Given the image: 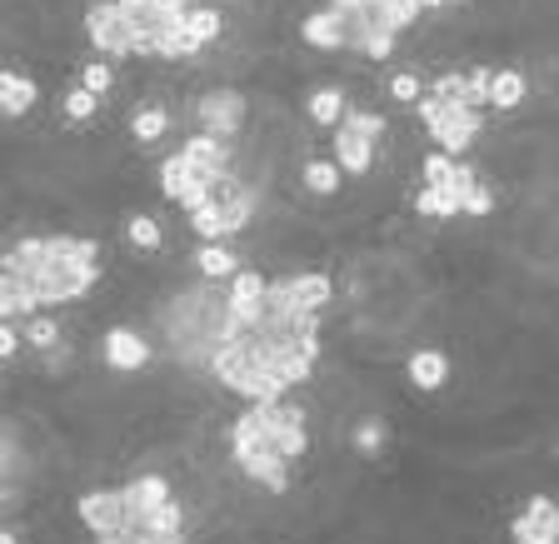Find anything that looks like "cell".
Segmentation results:
<instances>
[{
  "mask_svg": "<svg viewBox=\"0 0 559 544\" xmlns=\"http://www.w3.org/2000/svg\"><path fill=\"white\" fill-rule=\"evenodd\" d=\"M0 275L36 285L40 310L75 305L100 280V240L96 235H21L0 255Z\"/></svg>",
  "mask_w": 559,
  "mask_h": 544,
  "instance_id": "1",
  "label": "cell"
},
{
  "mask_svg": "<svg viewBox=\"0 0 559 544\" xmlns=\"http://www.w3.org/2000/svg\"><path fill=\"white\" fill-rule=\"evenodd\" d=\"M195 120H200L205 135L235 141V135L245 131V120H251V100H245V90H235V85H215V90H205L200 100H195Z\"/></svg>",
  "mask_w": 559,
  "mask_h": 544,
  "instance_id": "2",
  "label": "cell"
},
{
  "mask_svg": "<svg viewBox=\"0 0 559 544\" xmlns=\"http://www.w3.org/2000/svg\"><path fill=\"white\" fill-rule=\"evenodd\" d=\"M75 515H81V524L90 534H116V530H141L131 515V505H125V489H90V495L75 499Z\"/></svg>",
  "mask_w": 559,
  "mask_h": 544,
  "instance_id": "3",
  "label": "cell"
},
{
  "mask_svg": "<svg viewBox=\"0 0 559 544\" xmlns=\"http://www.w3.org/2000/svg\"><path fill=\"white\" fill-rule=\"evenodd\" d=\"M85 40H90L100 56H110V60L135 56L131 25H125V15L116 11V0H96V5L85 11Z\"/></svg>",
  "mask_w": 559,
  "mask_h": 544,
  "instance_id": "4",
  "label": "cell"
},
{
  "mask_svg": "<svg viewBox=\"0 0 559 544\" xmlns=\"http://www.w3.org/2000/svg\"><path fill=\"white\" fill-rule=\"evenodd\" d=\"M425 131H429V141L440 145L445 155H464L470 145H475V135L485 131V110H470V106H460V100H454V106H445L440 120H435V125H425Z\"/></svg>",
  "mask_w": 559,
  "mask_h": 544,
  "instance_id": "5",
  "label": "cell"
},
{
  "mask_svg": "<svg viewBox=\"0 0 559 544\" xmlns=\"http://www.w3.org/2000/svg\"><path fill=\"white\" fill-rule=\"evenodd\" d=\"M100 355H106V370H116V375H135V370L150 365V344H145L141 330H131V325H110L106 340H100Z\"/></svg>",
  "mask_w": 559,
  "mask_h": 544,
  "instance_id": "6",
  "label": "cell"
},
{
  "mask_svg": "<svg viewBox=\"0 0 559 544\" xmlns=\"http://www.w3.org/2000/svg\"><path fill=\"white\" fill-rule=\"evenodd\" d=\"M235 470L245 474L251 485L270 489V495H285V489H290V460L275 450V445H260V450L235 455Z\"/></svg>",
  "mask_w": 559,
  "mask_h": 544,
  "instance_id": "7",
  "label": "cell"
},
{
  "mask_svg": "<svg viewBox=\"0 0 559 544\" xmlns=\"http://www.w3.org/2000/svg\"><path fill=\"white\" fill-rule=\"evenodd\" d=\"M330 160L345 170V176H360V180H365L369 166H375V141H365V135L350 131V125H335V135H330Z\"/></svg>",
  "mask_w": 559,
  "mask_h": 544,
  "instance_id": "8",
  "label": "cell"
},
{
  "mask_svg": "<svg viewBox=\"0 0 559 544\" xmlns=\"http://www.w3.org/2000/svg\"><path fill=\"white\" fill-rule=\"evenodd\" d=\"M405 379L420 395L445 390V385H450V355H445V350H415V355L405 360Z\"/></svg>",
  "mask_w": 559,
  "mask_h": 544,
  "instance_id": "9",
  "label": "cell"
},
{
  "mask_svg": "<svg viewBox=\"0 0 559 544\" xmlns=\"http://www.w3.org/2000/svg\"><path fill=\"white\" fill-rule=\"evenodd\" d=\"M330 295H335V285H330V275H325V270L285 275V300L295 310H315V315H320V310L330 305Z\"/></svg>",
  "mask_w": 559,
  "mask_h": 544,
  "instance_id": "10",
  "label": "cell"
},
{
  "mask_svg": "<svg viewBox=\"0 0 559 544\" xmlns=\"http://www.w3.org/2000/svg\"><path fill=\"white\" fill-rule=\"evenodd\" d=\"M125 489V505H131V515H135V524H145V515L150 509H160V505H170V480L166 474H135L131 485H120Z\"/></svg>",
  "mask_w": 559,
  "mask_h": 544,
  "instance_id": "11",
  "label": "cell"
},
{
  "mask_svg": "<svg viewBox=\"0 0 559 544\" xmlns=\"http://www.w3.org/2000/svg\"><path fill=\"white\" fill-rule=\"evenodd\" d=\"M300 40H305L309 50H350L345 40V25H340V15L325 5V11H309L305 21H300Z\"/></svg>",
  "mask_w": 559,
  "mask_h": 544,
  "instance_id": "12",
  "label": "cell"
},
{
  "mask_svg": "<svg viewBox=\"0 0 559 544\" xmlns=\"http://www.w3.org/2000/svg\"><path fill=\"white\" fill-rule=\"evenodd\" d=\"M195 270H200V280H230V275L240 270V255L226 245V240H205L200 250H195Z\"/></svg>",
  "mask_w": 559,
  "mask_h": 544,
  "instance_id": "13",
  "label": "cell"
},
{
  "mask_svg": "<svg viewBox=\"0 0 559 544\" xmlns=\"http://www.w3.org/2000/svg\"><path fill=\"white\" fill-rule=\"evenodd\" d=\"M36 100H40V85L31 75L0 71V116H25Z\"/></svg>",
  "mask_w": 559,
  "mask_h": 544,
  "instance_id": "14",
  "label": "cell"
},
{
  "mask_svg": "<svg viewBox=\"0 0 559 544\" xmlns=\"http://www.w3.org/2000/svg\"><path fill=\"white\" fill-rule=\"evenodd\" d=\"M345 110H350V100L340 85H320V90H309V100H305V116L315 120V125H330V131L345 120Z\"/></svg>",
  "mask_w": 559,
  "mask_h": 544,
  "instance_id": "15",
  "label": "cell"
},
{
  "mask_svg": "<svg viewBox=\"0 0 559 544\" xmlns=\"http://www.w3.org/2000/svg\"><path fill=\"white\" fill-rule=\"evenodd\" d=\"M340 176H345V170L335 166L330 155H315V160H305V166H300V180H305V190H309V195H320V201L340 195Z\"/></svg>",
  "mask_w": 559,
  "mask_h": 544,
  "instance_id": "16",
  "label": "cell"
},
{
  "mask_svg": "<svg viewBox=\"0 0 559 544\" xmlns=\"http://www.w3.org/2000/svg\"><path fill=\"white\" fill-rule=\"evenodd\" d=\"M524 95H530L524 71H495V81H489V110H520Z\"/></svg>",
  "mask_w": 559,
  "mask_h": 544,
  "instance_id": "17",
  "label": "cell"
},
{
  "mask_svg": "<svg viewBox=\"0 0 559 544\" xmlns=\"http://www.w3.org/2000/svg\"><path fill=\"white\" fill-rule=\"evenodd\" d=\"M191 170H195V160H191V155H185V150L166 155V160H160V195L180 205V195H185V185H191Z\"/></svg>",
  "mask_w": 559,
  "mask_h": 544,
  "instance_id": "18",
  "label": "cell"
},
{
  "mask_svg": "<svg viewBox=\"0 0 559 544\" xmlns=\"http://www.w3.org/2000/svg\"><path fill=\"white\" fill-rule=\"evenodd\" d=\"M350 445H355V455L375 460V455H380L385 445H390V430H385V420L365 414V420H355V430H350Z\"/></svg>",
  "mask_w": 559,
  "mask_h": 544,
  "instance_id": "19",
  "label": "cell"
},
{
  "mask_svg": "<svg viewBox=\"0 0 559 544\" xmlns=\"http://www.w3.org/2000/svg\"><path fill=\"white\" fill-rule=\"evenodd\" d=\"M166 131H170V116L160 106H145V110H135V116H131V141L135 145L166 141Z\"/></svg>",
  "mask_w": 559,
  "mask_h": 544,
  "instance_id": "20",
  "label": "cell"
},
{
  "mask_svg": "<svg viewBox=\"0 0 559 544\" xmlns=\"http://www.w3.org/2000/svg\"><path fill=\"white\" fill-rule=\"evenodd\" d=\"M185 25H191V36L200 40V46H215V40L226 36V15H220V5H191Z\"/></svg>",
  "mask_w": 559,
  "mask_h": 544,
  "instance_id": "21",
  "label": "cell"
},
{
  "mask_svg": "<svg viewBox=\"0 0 559 544\" xmlns=\"http://www.w3.org/2000/svg\"><path fill=\"white\" fill-rule=\"evenodd\" d=\"M200 40L191 36V25H175V31H166L160 36V46H155V60H191V56H200Z\"/></svg>",
  "mask_w": 559,
  "mask_h": 544,
  "instance_id": "22",
  "label": "cell"
},
{
  "mask_svg": "<svg viewBox=\"0 0 559 544\" xmlns=\"http://www.w3.org/2000/svg\"><path fill=\"white\" fill-rule=\"evenodd\" d=\"M125 240H131L135 250H160L166 245V230H160V220L155 215H125Z\"/></svg>",
  "mask_w": 559,
  "mask_h": 544,
  "instance_id": "23",
  "label": "cell"
},
{
  "mask_svg": "<svg viewBox=\"0 0 559 544\" xmlns=\"http://www.w3.org/2000/svg\"><path fill=\"white\" fill-rule=\"evenodd\" d=\"M21 340H31L40 350V355H50V350H60V319L56 315H31L25 319Z\"/></svg>",
  "mask_w": 559,
  "mask_h": 544,
  "instance_id": "24",
  "label": "cell"
},
{
  "mask_svg": "<svg viewBox=\"0 0 559 544\" xmlns=\"http://www.w3.org/2000/svg\"><path fill=\"white\" fill-rule=\"evenodd\" d=\"M141 530H150V534H185V509L170 499V505H160V509H150V515H145Z\"/></svg>",
  "mask_w": 559,
  "mask_h": 544,
  "instance_id": "25",
  "label": "cell"
},
{
  "mask_svg": "<svg viewBox=\"0 0 559 544\" xmlns=\"http://www.w3.org/2000/svg\"><path fill=\"white\" fill-rule=\"evenodd\" d=\"M380 15L390 31H410V25L425 15V5H420V0H380Z\"/></svg>",
  "mask_w": 559,
  "mask_h": 544,
  "instance_id": "26",
  "label": "cell"
},
{
  "mask_svg": "<svg viewBox=\"0 0 559 544\" xmlns=\"http://www.w3.org/2000/svg\"><path fill=\"white\" fill-rule=\"evenodd\" d=\"M191 230L200 235V245L205 240H226V220H220V205H200V210H191Z\"/></svg>",
  "mask_w": 559,
  "mask_h": 544,
  "instance_id": "27",
  "label": "cell"
},
{
  "mask_svg": "<svg viewBox=\"0 0 559 544\" xmlns=\"http://www.w3.org/2000/svg\"><path fill=\"white\" fill-rule=\"evenodd\" d=\"M96 110H100V95H90L85 85H75V90L65 95V120H75V125L96 120Z\"/></svg>",
  "mask_w": 559,
  "mask_h": 544,
  "instance_id": "28",
  "label": "cell"
},
{
  "mask_svg": "<svg viewBox=\"0 0 559 544\" xmlns=\"http://www.w3.org/2000/svg\"><path fill=\"white\" fill-rule=\"evenodd\" d=\"M340 125H350V131H360V135H365V141H380V135H385V116H375V110H365V106H350Z\"/></svg>",
  "mask_w": 559,
  "mask_h": 544,
  "instance_id": "29",
  "label": "cell"
},
{
  "mask_svg": "<svg viewBox=\"0 0 559 544\" xmlns=\"http://www.w3.org/2000/svg\"><path fill=\"white\" fill-rule=\"evenodd\" d=\"M454 155H445V150H435V155H425V185H435V190H450V180H454Z\"/></svg>",
  "mask_w": 559,
  "mask_h": 544,
  "instance_id": "30",
  "label": "cell"
},
{
  "mask_svg": "<svg viewBox=\"0 0 559 544\" xmlns=\"http://www.w3.org/2000/svg\"><path fill=\"white\" fill-rule=\"evenodd\" d=\"M489 81H495V71H464V106L485 110L489 106Z\"/></svg>",
  "mask_w": 559,
  "mask_h": 544,
  "instance_id": "31",
  "label": "cell"
},
{
  "mask_svg": "<svg viewBox=\"0 0 559 544\" xmlns=\"http://www.w3.org/2000/svg\"><path fill=\"white\" fill-rule=\"evenodd\" d=\"M81 85L90 95H110V85H116V71H110L106 60H90V65H81Z\"/></svg>",
  "mask_w": 559,
  "mask_h": 544,
  "instance_id": "32",
  "label": "cell"
},
{
  "mask_svg": "<svg viewBox=\"0 0 559 544\" xmlns=\"http://www.w3.org/2000/svg\"><path fill=\"white\" fill-rule=\"evenodd\" d=\"M429 95H435V100H445V106H454V100L464 106V71H445V75H435Z\"/></svg>",
  "mask_w": 559,
  "mask_h": 544,
  "instance_id": "33",
  "label": "cell"
},
{
  "mask_svg": "<svg viewBox=\"0 0 559 544\" xmlns=\"http://www.w3.org/2000/svg\"><path fill=\"white\" fill-rule=\"evenodd\" d=\"M410 205H415V215H425V220H450V205H445V195L435 185H425Z\"/></svg>",
  "mask_w": 559,
  "mask_h": 544,
  "instance_id": "34",
  "label": "cell"
},
{
  "mask_svg": "<svg viewBox=\"0 0 559 544\" xmlns=\"http://www.w3.org/2000/svg\"><path fill=\"white\" fill-rule=\"evenodd\" d=\"M390 95L400 106H415L420 95H425V81H420L415 71H400V75H390Z\"/></svg>",
  "mask_w": 559,
  "mask_h": 544,
  "instance_id": "35",
  "label": "cell"
},
{
  "mask_svg": "<svg viewBox=\"0 0 559 544\" xmlns=\"http://www.w3.org/2000/svg\"><path fill=\"white\" fill-rule=\"evenodd\" d=\"M394 40H400V31H375V36L360 46V56H369V60H390L394 56Z\"/></svg>",
  "mask_w": 559,
  "mask_h": 544,
  "instance_id": "36",
  "label": "cell"
},
{
  "mask_svg": "<svg viewBox=\"0 0 559 544\" xmlns=\"http://www.w3.org/2000/svg\"><path fill=\"white\" fill-rule=\"evenodd\" d=\"M489 210H495V190H489L485 180H479V185L470 190V195H464V215H475V220H485Z\"/></svg>",
  "mask_w": 559,
  "mask_h": 544,
  "instance_id": "37",
  "label": "cell"
},
{
  "mask_svg": "<svg viewBox=\"0 0 559 544\" xmlns=\"http://www.w3.org/2000/svg\"><path fill=\"white\" fill-rule=\"evenodd\" d=\"M15 350H21V330H15L11 319H0V365H5Z\"/></svg>",
  "mask_w": 559,
  "mask_h": 544,
  "instance_id": "38",
  "label": "cell"
},
{
  "mask_svg": "<svg viewBox=\"0 0 559 544\" xmlns=\"http://www.w3.org/2000/svg\"><path fill=\"white\" fill-rule=\"evenodd\" d=\"M155 5H166V11H191L195 0H155Z\"/></svg>",
  "mask_w": 559,
  "mask_h": 544,
  "instance_id": "39",
  "label": "cell"
},
{
  "mask_svg": "<svg viewBox=\"0 0 559 544\" xmlns=\"http://www.w3.org/2000/svg\"><path fill=\"white\" fill-rule=\"evenodd\" d=\"M545 530H549V534H555V540H559V499H555V515H549V524H545Z\"/></svg>",
  "mask_w": 559,
  "mask_h": 544,
  "instance_id": "40",
  "label": "cell"
},
{
  "mask_svg": "<svg viewBox=\"0 0 559 544\" xmlns=\"http://www.w3.org/2000/svg\"><path fill=\"white\" fill-rule=\"evenodd\" d=\"M530 544H559V540H555V534L545 530V534H535V540H530Z\"/></svg>",
  "mask_w": 559,
  "mask_h": 544,
  "instance_id": "41",
  "label": "cell"
},
{
  "mask_svg": "<svg viewBox=\"0 0 559 544\" xmlns=\"http://www.w3.org/2000/svg\"><path fill=\"white\" fill-rule=\"evenodd\" d=\"M420 5H425V11H445V0H420Z\"/></svg>",
  "mask_w": 559,
  "mask_h": 544,
  "instance_id": "42",
  "label": "cell"
},
{
  "mask_svg": "<svg viewBox=\"0 0 559 544\" xmlns=\"http://www.w3.org/2000/svg\"><path fill=\"white\" fill-rule=\"evenodd\" d=\"M0 544H15V534H11V530H5V524H0Z\"/></svg>",
  "mask_w": 559,
  "mask_h": 544,
  "instance_id": "43",
  "label": "cell"
},
{
  "mask_svg": "<svg viewBox=\"0 0 559 544\" xmlns=\"http://www.w3.org/2000/svg\"><path fill=\"white\" fill-rule=\"evenodd\" d=\"M330 5H369V0H330Z\"/></svg>",
  "mask_w": 559,
  "mask_h": 544,
  "instance_id": "44",
  "label": "cell"
}]
</instances>
